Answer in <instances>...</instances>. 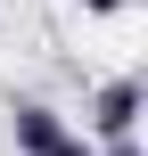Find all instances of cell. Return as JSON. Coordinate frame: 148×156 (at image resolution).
<instances>
[{"instance_id":"cell-2","label":"cell","mask_w":148,"mask_h":156,"mask_svg":"<svg viewBox=\"0 0 148 156\" xmlns=\"http://www.w3.org/2000/svg\"><path fill=\"white\" fill-rule=\"evenodd\" d=\"M91 132H99V140H132V132H140V82H132V74H115V82L91 90ZM91 132H82V140H91Z\"/></svg>"},{"instance_id":"cell-1","label":"cell","mask_w":148,"mask_h":156,"mask_svg":"<svg viewBox=\"0 0 148 156\" xmlns=\"http://www.w3.org/2000/svg\"><path fill=\"white\" fill-rule=\"evenodd\" d=\"M8 123H16V148H25V156H99L66 115H58V107H49V99H16Z\"/></svg>"},{"instance_id":"cell-3","label":"cell","mask_w":148,"mask_h":156,"mask_svg":"<svg viewBox=\"0 0 148 156\" xmlns=\"http://www.w3.org/2000/svg\"><path fill=\"white\" fill-rule=\"evenodd\" d=\"M132 0H82V16H124Z\"/></svg>"},{"instance_id":"cell-4","label":"cell","mask_w":148,"mask_h":156,"mask_svg":"<svg viewBox=\"0 0 148 156\" xmlns=\"http://www.w3.org/2000/svg\"><path fill=\"white\" fill-rule=\"evenodd\" d=\"M99 156H140V140H107V148H99Z\"/></svg>"}]
</instances>
